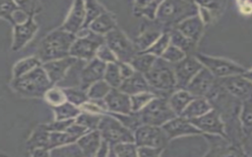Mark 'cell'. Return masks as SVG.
Here are the masks:
<instances>
[{
  "mask_svg": "<svg viewBox=\"0 0 252 157\" xmlns=\"http://www.w3.org/2000/svg\"><path fill=\"white\" fill-rule=\"evenodd\" d=\"M97 129L100 131L102 139L106 140L111 146L120 142H135L134 131L124 126L111 114L110 116L102 115Z\"/></svg>",
  "mask_w": 252,
  "mask_h": 157,
  "instance_id": "8992f818",
  "label": "cell"
},
{
  "mask_svg": "<svg viewBox=\"0 0 252 157\" xmlns=\"http://www.w3.org/2000/svg\"><path fill=\"white\" fill-rule=\"evenodd\" d=\"M251 135H252V134H251Z\"/></svg>",
  "mask_w": 252,
  "mask_h": 157,
  "instance_id": "6125c7cd",
  "label": "cell"
},
{
  "mask_svg": "<svg viewBox=\"0 0 252 157\" xmlns=\"http://www.w3.org/2000/svg\"><path fill=\"white\" fill-rule=\"evenodd\" d=\"M49 134L50 131L47 129L46 125L38 126L30 138L27 141V147L29 150H33L35 148H47L49 144Z\"/></svg>",
  "mask_w": 252,
  "mask_h": 157,
  "instance_id": "484cf974",
  "label": "cell"
},
{
  "mask_svg": "<svg viewBox=\"0 0 252 157\" xmlns=\"http://www.w3.org/2000/svg\"><path fill=\"white\" fill-rule=\"evenodd\" d=\"M157 58L158 57L153 54L140 52L131 60L130 64L132 65V67L135 69L136 72H139L145 75L151 70Z\"/></svg>",
  "mask_w": 252,
  "mask_h": 157,
  "instance_id": "4dcf8cb0",
  "label": "cell"
},
{
  "mask_svg": "<svg viewBox=\"0 0 252 157\" xmlns=\"http://www.w3.org/2000/svg\"><path fill=\"white\" fill-rule=\"evenodd\" d=\"M78 61L79 59L73 56H68L62 59L45 62L42 64V68L46 72L50 81L54 84L63 80L69 72V69L75 66Z\"/></svg>",
  "mask_w": 252,
  "mask_h": 157,
  "instance_id": "e0dca14e",
  "label": "cell"
},
{
  "mask_svg": "<svg viewBox=\"0 0 252 157\" xmlns=\"http://www.w3.org/2000/svg\"><path fill=\"white\" fill-rule=\"evenodd\" d=\"M118 88L130 96L140 92L153 91V88L147 80L145 75L139 72H135L131 77L123 79L121 85Z\"/></svg>",
  "mask_w": 252,
  "mask_h": 157,
  "instance_id": "44dd1931",
  "label": "cell"
},
{
  "mask_svg": "<svg viewBox=\"0 0 252 157\" xmlns=\"http://www.w3.org/2000/svg\"><path fill=\"white\" fill-rule=\"evenodd\" d=\"M197 96H194L187 89H177L168 98V103L177 116H180L186 106Z\"/></svg>",
  "mask_w": 252,
  "mask_h": 157,
  "instance_id": "d4e9b609",
  "label": "cell"
},
{
  "mask_svg": "<svg viewBox=\"0 0 252 157\" xmlns=\"http://www.w3.org/2000/svg\"><path fill=\"white\" fill-rule=\"evenodd\" d=\"M189 121L200 131H202L203 133L205 132L215 135H220L222 137L226 136L224 125L220 117V114L214 109L200 117L194 118Z\"/></svg>",
  "mask_w": 252,
  "mask_h": 157,
  "instance_id": "9a60e30c",
  "label": "cell"
},
{
  "mask_svg": "<svg viewBox=\"0 0 252 157\" xmlns=\"http://www.w3.org/2000/svg\"><path fill=\"white\" fill-rule=\"evenodd\" d=\"M190 1H195V0H190Z\"/></svg>",
  "mask_w": 252,
  "mask_h": 157,
  "instance_id": "94428289",
  "label": "cell"
},
{
  "mask_svg": "<svg viewBox=\"0 0 252 157\" xmlns=\"http://www.w3.org/2000/svg\"><path fill=\"white\" fill-rule=\"evenodd\" d=\"M240 12L244 15H250L252 13V4L245 3L243 5H240Z\"/></svg>",
  "mask_w": 252,
  "mask_h": 157,
  "instance_id": "6f0895ef",
  "label": "cell"
},
{
  "mask_svg": "<svg viewBox=\"0 0 252 157\" xmlns=\"http://www.w3.org/2000/svg\"><path fill=\"white\" fill-rule=\"evenodd\" d=\"M249 3H250V4H252V0H249Z\"/></svg>",
  "mask_w": 252,
  "mask_h": 157,
  "instance_id": "91938a15",
  "label": "cell"
},
{
  "mask_svg": "<svg viewBox=\"0 0 252 157\" xmlns=\"http://www.w3.org/2000/svg\"><path fill=\"white\" fill-rule=\"evenodd\" d=\"M36 30L37 26L34 23L32 17H30L29 20L23 24L15 25L12 49L14 51L22 49L33 37Z\"/></svg>",
  "mask_w": 252,
  "mask_h": 157,
  "instance_id": "ffe728a7",
  "label": "cell"
},
{
  "mask_svg": "<svg viewBox=\"0 0 252 157\" xmlns=\"http://www.w3.org/2000/svg\"><path fill=\"white\" fill-rule=\"evenodd\" d=\"M75 122V119L68 120H55L50 124H47L46 127L51 131H66L67 129Z\"/></svg>",
  "mask_w": 252,
  "mask_h": 157,
  "instance_id": "816d5d0a",
  "label": "cell"
},
{
  "mask_svg": "<svg viewBox=\"0 0 252 157\" xmlns=\"http://www.w3.org/2000/svg\"><path fill=\"white\" fill-rule=\"evenodd\" d=\"M204 22L200 15L189 17L179 23L175 27L180 30L184 35L197 42L204 30Z\"/></svg>",
  "mask_w": 252,
  "mask_h": 157,
  "instance_id": "7402d4cb",
  "label": "cell"
},
{
  "mask_svg": "<svg viewBox=\"0 0 252 157\" xmlns=\"http://www.w3.org/2000/svg\"><path fill=\"white\" fill-rule=\"evenodd\" d=\"M105 43L116 55L118 61L130 63L131 60L138 54L134 42L120 30L118 27L113 28L104 35Z\"/></svg>",
  "mask_w": 252,
  "mask_h": 157,
  "instance_id": "ba28073f",
  "label": "cell"
},
{
  "mask_svg": "<svg viewBox=\"0 0 252 157\" xmlns=\"http://www.w3.org/2000/svg\"><path fill=\"white\" fill-rule=\"evenodd\" d=\"M102 140V136L98 129L92 130L83 134L76 141L81 147L84 156H95L100 143Z\"/></svg>",
  "mask_w": 252,
  "mask_h": 157,
  "instance_id": "603a6c76",
  "label": "cell"
},
{
  "mask_svg": "<svg viewBox=\"0 0 252 157\" xmlns=\"http://www.w3.org/2000/svg\"><path fill=\"white\" fill-rule=\"evenodd\" d=\"M31 155L36 156V157H38V156H48V155H50V150L47 149V148H42V147L41 148H35V149L31 151Z\"/></svg>",
  "mask_w": 252,
  "mask_h": 157,
  "instance_id": "9f6ffc18",
  "label": "cell"
},
{
  "mask_svg": "<svg viewBox=\"0 0 252 157\" xmlns=\"http://www.w3.org/2000/svg\"><path fill=\"white\" fill-rule=\"evenodd\" d=\"M67 97V101L80 107L84 102L89 99L87 90H84L80 86H71L63 88Z\"/></svg>",
  "mask_w": 252,
  "mask_h": 157,
  "instance_id": "ab89813d",
  "label": "cell"
},
{
  "mask_svg": "<svg viewBox=\"0 0 252 157\" xmlns=\"http://www.w3.org/2000/svg\"><path fill=\"white\" fill-rule=\"evenodd\" d=\"M147 80L155 93L158 91H170L176 88V77L173 64L158 57L151 70L145 74Z\"/></svg>",
  "mask_w": 252,
  "mask_h": 157,
  "instance_id": "277c9868",
  "label": "cell"
},
{
  "mask_svg": "<svg viewBox=\"0 0 252 157\" xmlns=\"http://www.w3.org/2000/svg\"><path fill=\"white\" fill-rule=\"evenodd\" d=\"M239 120L241 123V128L246 135L252 134V97L243 101Z\"/></svg>",
  "mask_w": 252,
  "mask_h": 157,
  "instance_id": "d6a6232c",
  "label": "cell"
},
{
  "mask_svg": "<svg viewBox=\"0 0 252 157\" xmlns=\"http://www.w3.org/2000/svg\"><path fill=\"white\" fill-rule=\"evenodd\" d=\"M96 57L105 63L118 62L116 55L113 53V51L109 48V46L106 43H103L99 46V48L96 51Z\"/></svg>",
  "mask_w": 252,
  "mask_h": 157,
  "instance_id": "681fc988",
  "label": "cell"
},
{
  "mask_svg": "<svg viewBox=\"0 0 252 157\" xmlns=\"http://www.w3.org/2000/svg\"><path fill=\"white\" fill-rule=\"evenodd\" d=\"M102 115H96V114H91L87 112H81L75 119V122L79 125H82L89 129L90 131L92 130H96L98 128V124L100 122Z\"/></svg>",
  "mask_w": 252,
  "mask_h": 157,
  "instance_id": "b9f144b4",
  "label": "cell"
},
{
  "mask_svg": "<svg viewBox=\"0 0 252 157\" xmlns=\"http://www.w3.org/2000/svg\"><path fill=\"white\" fill-rule=\"evenodd\" d=\"M237 2L239 4V6H240V5H243L245 3H249V0H237Z\"/></svg>",
  "mask_w": 252,
  "mask_h": 157,
  "instance_id": "680465c9",
  "label": "cell"
},
{
  "mask_svg": "<svg viewBox=\"0 0 252 157\" xmlns=\"http://www.w3.org/2000/svg\"><path fill=\"white\" fill-rule=\"evenodd\" d=\"M186 56H187V54L183 50H181L180 48H178L175 45L170 43L160 57L163 60H165L171 64H175V63H178L181 60H183Z\"/></svg>",
  "mask_w": 252,
  "mask_h": 157,
  "instance_id": "bcb514c9",
  "label": "cell"
},
{
  "mask_svg": "<svg viewBox=\"0 0 252 157\" xmlns=\"http://www.w3.org/2000/svg\"><path fill=\"white\" fill-rule=\"evenodd\" d=\"M169 44H170L169 32L168 31H163L162 34L159 36V38L150 48H148L144 52L153 54L157 57H160L163 54V52L165 51V49L168 47Z\"/></svg>",
  "mask_w": 252,
  "mask_h": 157,
  "instance_id": "ee69618b",
  "label": "cell"
},
{
  "mask_svg": "<svg viewBox=\"0 0 252 157\" xmlns=\"http://www.w3.org/2000/svg\"><path fill=\"white\" fill-rule=\"evenodd\" d=\"M135 143L137 146H153L164 148L169 140L163 129L159 126L142 125L135 131Z\"/></svg>",
  "mask_w": 252,
  "mask_h": 157,
  "instance_id": "30bf717a",
  "label": "cell"
},
{
  "mask_svg": "<svg viewBox=\"0 0 252 157\" xmlns=\"http://www.w3.org/2000/svg\"><path fill=\"white\" fill-rule=\"evenodd\" d=\"M18 6L24 10L29 16H33L39 10L38 0H15Z\"/></svg>",
  "mask_w": 252,
  "mask_h": 157,
  "instance_id": "f907efd6",
  "label": "cell"
},
{
  "mask_svg": "<svg viewBox=\"0 0 252 157\" xmlns=\"http://www.w3.org/2000/svg\"><path fill=\"white\" fill-rule=\"evenodd\" d=\"M44 99L52 107L59 106L67 101L64 89L57 86H51L50 88H48L47 91L44 93Z\"/></svg>",
  "mask_w": 252,
  "mask_h": 157,
  "instance_id": "60d3db41",
  "label": "cell"
},
{
  "mask_svg": "<svg viewBox=\"0 0 252 157\" xmlns=\"http://www.w3.org/2000/svg\"><path fill=\"white\" fill-rule=\"evenodd\" d=\"M104 101L106 103L107 111L117 114H131V96L119 88L112 87L108 94L105 96Z\"/></svg>",
  "mask_w": 252,
  "mask_h": 157,
  "instance_id": "ac0fdd59",
  "label": "cell"
},
{
  "mask_svg": "<svg viewBox=\"0 0 252 157\" xmlns=\"http://www.w3.org/2000/svg\"><path fill=\"white\" fill-rule=\"evenodd\" d=\"M103 79L111 87L118 88L121 85V83L123 81V78L121 76L120 69H119V66H118L117 62H115V63H107Z\"/></svg>",
  "mask_w": 252,
  "mask_h": 157,
  "instance_id": "e575fe53",
  "label": "cell"
},
{
  "mask_svg": "<svg viewBox=\"0 0 252 157\" xmlns=\"http://www.w3.org/2000/svg\"><path fill=\"white\" fill-rule=\"evenodd\" d=\"M118 66H119V69H120V73H121V76L123 78V79L131 77L136 71L135 69L132 67V65L130 63H127V62H121V61H118Z\"/></svg>",
  "mask_w": 252,
  "mask_h": 157,
  "instance_id": "db71d44e",
  "label": "cell"
},
{
  "mask_svg": "<svg viewBox=\"0 0 252 157\" xmlns=\"http://www.w3.org/2000/svg\"><path fill=\"white\" fill-rule=\"evenodd\" d=\"M216 86V77L211 73L210 70L203 67L189 82L186 89L194 96H203L208 98Z\"/></svg>",
  "mask_w": 252,
  "mask_h": 157,
  "instance_id": "4fadbf2b",
  "label": "cell"
},
{
  "mask_svg": "<svg viewBox=\"0 0 252 157\" xmlns=\"http://www.w3.org/2000/svg\"><path fill=\"white\" fill-rule=\"evenodd\" d=\"M168 138H175L183 135L202 134L203 131L195 127L188 119L182 116H176L161 126Z\"/></svg>",
  "mask_w": 252,
  "mask_h": 157,
  "instance_id": "2e32d148",
  "label": "cell"
},
{
  "mask_svg": "<svg viewBox=\"0 0 252 157\" xmlns=\"http://www.w3.org/2000/svg\"><path fill=\"white\" fill-rule=\"evenodd\" d=\"M111 88L112 87L104 79H100L93 83L88 88L87 93L89 99H104Z\"/></svg>",
  "mask_w": 252,
  "mask_h": 157,
  "instance_id": "74e56055",
  "label": "cell"
},
{
  "mask_svg": "<svg viewBox=\"0 0 252 157\" xmlns=\"http://www.w3.org/2000/svg\"><path fill=\"white\" fill-rule=\"evenodd\" d=\"M176 77V88L186 89L189 82L204 67L196 56L187 55L183 60L173 64Z\"/></svg>",
  "mask_w": 252,
  "mask_h": 157,
  "instance_id": "8fae6325",
  "label": "cell"
},
{
  "mask_svg": "<svg viewBox=\"0 0 252 157\" xmlns=\"http://www.w3.org/2000/svg\"><path fill=\"white\" fill-rule=\"evenodd\" d=\"M76 38L75 33L64 30L61 27L53 30L42 39L36 56L40 59L42 64L68 57L70 56V50Z\"/></svg>",
  "mask_w": 252,
  "mask_h": 157,
  "instance_id": "6da1fadb",
  "label": "cell"
},
{
  "mask_svg": "<svg viewBox=\"0 0 252 157\" xmlns=\"http://www.w3.org/2000/svg\"><path fill=\"white\" fill-rule=\"evenodd\" d=\"M163 0H135L134 13L136 16H145L150 20L157 17V12Z\"/></svg>",
  "mask_w": 252,
  "mask_h": 157,
  "instance_id": "4316f807",
  "label": "cell"
},
{
  "mask_svg": "<svg viewBox=\"0 0 252 157\" xmlns=\"http://www.w3.org/2000/svg\"><path fill=\"white\" fill-rule=\"evenodd\" d=\"M143 125L161 127L163 124L176 117L165 97L156 96L142 110L137 112Z\"/></svg>",
  "mask_w": 252,
  "mask_h": 157,
  "instance_id": "5b68a950",
  "label": "cell"
},
{
  "mask_svg": "<svg viewBox=\"0 0 252 157\" xmlns=\"http://www.w3.org/2000/svg\"><path fill=\"white\" fill-rule=\"evenodd\" d=\"M86 20L83 27H89L92 22L99 15L106 12L105 9L96 0H85Z\"/></svg>",
  "mask_w": 252,
  "mask_h": 157,
  "instance_id": "d590c367",
  "label": "cell"
},
{
  "mask_svg": "<svg viewBox=\"0 0 252 157\" xmlns=\"http://www.w3.org/2000/svg\"><path fill=\"white\" fill-rule=\"evenodd\" d=\"M156 93L153 91L140 92L134 95H131V105L133 112H139L142 110L152 99L156 97Z\"/></svg>",
  "mask_w": 252,
  "mask_h": 157,
  "instance_id": "f6af8a7d",
  "label": "cell"
},
{
  "mask_svg": "<svg viewBox=\"0 0 252 157\" xmlns=\"http://www.w3.org/2000/svg\"><path fill=\"white\" fill-rule=\"evenodd\" d=\"M195 56L204 67L210 70L211 73L219 78L234 75H244L247 72L245 68L222 58L211 57L204 54H196Z\"/></svg>",
  "mask_w": 252,
  "mask_h": 157,
  "instance_id": "9c48e42d",
  "label": "cell"
},
{
  "mask_svg": "<svg viewBox=\"0 0 252 157\" xmlns=\"http://www.w3.org/2000/svg\"><path fill=\"white\" fill-rule=\"evenodd\" d=\"M170 36V43L175 45L176 47L183 50L187 55H191L193 50L195 49L196 43L194 40L190 39L186 35H184L180 30L176 27H172L168 30Z\"/></svg>",
  "mask_w": 252,
  "mask_h": 157,
  "instance_id": "f546056e",
  "label": "cell"
},
{
  "mask_svg": "<svg viewBox=\"0 0 252 157\" xmlns=\"http://www.w3.org/2000/svg\"><path fill=\"white\" fill-rule=\"evenodd\" d=\"M46 72L39 66L30 73L14 78L12 81V87L16 92L23 96L28 97H40L44 96V93L48 88L52 86Z\"/></svg>",
  "mask_w": 252,
  "mask_h": 157,
  "instance_id": "3957f363",
  "label": "cell"
},
{
  "mask_svg": "<svg viewBox=\"0 0 252 157\" xmlns=\"http://www.w3.org/2000/svg\"><path fill=\"white\" fill-rule=\"evenodd\" d=\"M55 120H68V119H76V117L82 112L80 107L75 104L66 101L59 106L52 107Z\"/></svg>",
  "mask_w": 252,
  "mask_h": 157,
  "instance_id": "836d02e7",
  "label": "cell"
},
{
  "mask_svg": "<svg viewBox=\"0 0 252 157\" xmlns=\"http://www.w3.org/2000/svg\"><path fill=\"white\" fill-rule=\"evenodd\" d=\"M162 32L156 28H150L142 31L141 34L137 36L136 39L134 40V45L138 53L144 52L148 48H150L159 38Z\"/></svg>",
  "mask_w": 252,
  "mask_h": 157,
  "instance_id": "f1b7e54d",
  "label": "cell"
},
{
  "mask_svg": "<svg viewBox=\"0 0 252 157\" xmlns=\"http://www.w3.org/2000/svg\"><path fill=\"white\" fill-rule=\"evenodd\" d=\"M107 63L101 61L97 57L88 61V63L80 70V87L84 90L97 80L103 79Z\"/></svg>",
  "mask_w": 252,
  "mask_h": 157,
  "instance_id": "5bb4252c",
  "label": "cell"
},
{
  "mask_svg": "<svg viewBox=\"0 0 252 157\" xmlns=\"http://www.w3.org/2000/svg\"><path fill=\"white\" fill-rule=\"evenodd\" d=\"M198 14L199 7L195 1L163 0L158 9L156 19L169 30L185 19Z\"/></svg>",
  "mask_w": 252,
  "mask_h": 157,
  "instance_id": "7a4b0ae2",
  "label": "cell"
},
{
  "mask_svg": "<svg viewBox=\"0 0 252 157\" xmlns=\"http://www.w3.org/2000/svg\"><path fill=\"white\" fill-rule=\"evenodd\" d=\"M42 66V62L40 61V59L37 56H32V57H29L26 59H23L21 61H19L13 69V76L14 78H20L28 73H30L31 71H32L33 69Z\"/></svg>",
  "mask_w": 252,
  "mask_h": 157,
  "instance_id": "1f68e13d",
  "label": "cell"
},
{
  "mask_svg": "<svg viewBox=\"0 0 252 157\" xmlns=\"http://www.w3.org/2000/svg\"><path fill=\"white\" fill-rule=\"evenodd\" d=\"M20 9L15 0H1V17L12 24L14 14Z\"/></svg>",
  "mask_w": 252,
  "mask_h": 157,
  "instance_id": "c3c4849f",
  "label": "cell"
},
{
  "mask_svg": "<svg viewBox=\"0 0 252 157\" xmlns=\"http://www.w3.org/2000/svg\"><path fill=\"white\" fill-rule=\"evenodd\" d=\"M89 27L95 33L105 35L107 32L116 27V23L111 14L104 12L94 19Z\"/></svg>",
  "mask_w": 252,
  "mask_h": 157,
  "instance_id": "83f0119b",
  "label": "cell"
},
{
  "mask_svg": "<svg viewBox=\"0 0 252 157\" xmlns=\"http://www.w3.org/2000/svg\"><path fill=\"white\" fill-rule=\"evenodd\" d=\"M103 43H105L104 35L95 33L91 29L87 35L80 37L77 36L72 44L70 56L79 60L90 61L96 57V51Z\"/></svg>",
  "mask_w": 252,
  "mask_h": 157,
  "instance_id": "52a82bcc",
  "label": "cell"
},
{
  "mask_svg": "<svg viewBox=\"0 0 252 157\" xmlns=\"http://www.w3.org/2000/svg\"><path fill=\"white\" fill-rule=\"evenodd\" d=\"M86 20V6L85 0H74L70 13L66 21L61 26L62 29L72 33H77L84 26Z\"/></svg>",
  "mask_w": 252,
  "mask_h": 157,
  "instance_id": "d6986e66",
  "label": "cell"
},
{
  "mask_svg": "<svg viewBox=\"0 0 252 157\" xmlns=\"http://www.w3.org/2000/svg\"><path fill=\"white\" fill-rule=\"evenodd\" d=\"M110 149H111V145L106 140L102 139L95 156H108Z\"/></svg>",
  "mask_w": 252,
  "mask_h": 157,
  "instance_id": "11a10c76",
  "label": "cell"
},
{
  "mask_svg": "<svg viewBox=\"0 0 252 157\" xmlns=\"http://www.w3.org/2000/svg\"><path fill=\"white\" fill-rule=\"evenodd\" d=\"M114 156L136 157L138 156V146L135 142H120L112 146Z\"/></svg>",
  "mask_w": 252,
  "mask_h": 157,
  "instance_id": "7bdbcfd3",
  "label": "cell"
},
{
  "mask_svg": "<svg viewBox=\"0 0 252 157\" xmlns=\"http://www.w3.org/2000/svg\"><path fill=\"white\" fill-rule=\"evenodd\" d=\"M195 3L198 5V7L209 11L214 18L221 11L224 0H195Z\"/></svg>",
  "mask_w": 252,
  "mask_h": 157,
  "instance_id": "7dc6e473",
  "label": "cell"
},
{
  "mask_svg": "<svg viewBox=\"0 0 252 157\" xmlns=\"http://www.w3.org/2000/svg\"><path fill=\"white\" fill-rule=\"evenodd\" d=\"M164 148L153 146H138V156L141 157H157L159 156Z\"/></svg>",
  "mask_w": 252,
  "mask_h": 157,
  "instance_id": "f5cc1de1",
  "label": "cell"
},
{
  "mask_svg": "<svg viewBox=\"0 0 252 157\" xmlns=\"http://www.w3.org/2000/svg\"><path fill=\"white\" fill-rule=\"evenodd\" d=\"M50 156H66V157H74V156H84V153L77 142L68 143L59 147H55L50 149Z\"/></svg>",
  "mask_w": 252,
  "mask_h": 157,
  "instance_id": "8d00e7d4",
  "label": "cell"
},
{
  "mask_svg": "<svg viewBox=\"0 0 252 157\" xmlns=\"http://www.w3.org/2000/svg\"><path fill=\"white\" fill-rule=\"evenodd\" d=\"M219 83L229 94L242 101L252 97V80L245 75L220 78Z\"/></svg>",
  "mask_w": 252,
  "mask_h": 157,
  "instance_id": "7c38bea8",
  "label": "cell"
},
{
  "mask_svg": "<svg viewBox=\"0 0 252 157\" xmlns=\"http://www.w3.org/2000/svg\"><path fill=\"white\" fill-rule=\"evenodd\" d=\"M212 109H213V106L206 97L197 96L186 106V108L184 109V111L180 116L188 120H192L194 118L200 117L208 113Z\"/></svg>",
  "mask_w": 252,
  "mask_h": 157,
  "instance_id": "cb8c5ba5",
  "label": "cell"
},
{
  "mask_svg": "<svg viewBox=\"0 0 252 157\" xmlns=\"http://www.w3.org/2000/svg\"><path fill=\"white\" fill-rule=\"evenodd\" d=\"M77 138H75L72 134L67 131H51L49 134V144L48 149H52L55 147H59L68 143L76 142Z\"/></svg>",
  "mask_w": 252,
  "mask_h": 157,
  "instance_id": "f35d334b",
  "label": "cell"
}]
</instances>
